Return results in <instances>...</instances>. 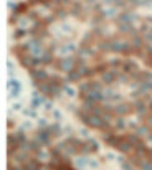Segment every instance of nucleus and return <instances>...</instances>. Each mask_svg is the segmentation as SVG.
I'll use <instances>...</instances> for the list:
<instances>
[{"mask_svg": "<svg viewBox=\"0 0 152 170\" xmlns=\"http://www.w3.org/2000/svg\"><path fill=\"white\" fill-rule=\"evenodd\" d=\"M137 134H141V136H145V134H147V129H145V127H139V129H137Z\"/></svg>", "mask_w": 152, "mask_h": 170, "instance_id": "423d86ee", "label": "nucleus"}, {"mask_svg": "<svg viewBox=\"0 0 152 170\" xmlns=\"http://www.w3.org/2000/svg\"><path fill=\"white\" fill-rule=\"evenodd\" d=\"M23 112H25V116L30 117V119H35V117H37V111H35V108H32V106L28 108V109H25Z\"/></svg>", "mask_w": 152, "mask_h": 170, "instance_id": "7ed1b4c3", "label": "nucleus"}, {"mask_svg": "<svg viewBox=\"0 0 152 170\" xmlns=\"http://www.w3.org/2000/svg\"><path fill=\"white\" fill-rule=\"evenodd\" d=\"M33 76H35V79H46V73L45 71H42V69H33Z\"/></svg>", "mask_w": 152, "mask_h": 170, "instance_id": "f03ea898", "label": "nucleus"}, {"mask_svg": "<svg viewBox=\"0 0 152 170\" xmlns=\"http://www.w3.org/2000/svg\"><path fill=\"white\" fill-rule=\"evenodd\" d=\"M141 168H142V170H152V162H149V160H145V162H142V165H141Z\"/></svg>", "mask_w": 152, "mask_h": 170, "instance_id": "20e7f679", "label": "nucleus"}, {"mask_svg": "<svg viewBox=\"0 0 152 170\" xmlns=\"http://www.w3.org/2000/svg\"><path fill=\"white\" fill-rule=\"evenodd\" d=\"M73 60L71 58H66V60H63L61 61V64H60V68L63 69V71H69V69H73Z\"/></svg>", "mask_w": 152, "mask_h": 170, "instance_id": "f257e3e1", "label": "nucleus"}, {"mask_svg": "<svg viewBox=\"0 0 152 170\" xmlns=\"http://www.w3.org/2000/svg\"><path fill=\"white\" fill-rule=\"evenodd\" d=\"M113 79H114V74H113V73H111V74H109V73L104 74V81H108V83H109V81H113Z\"/></svg>", "mask_w": 152, "mask_h": 170, "instance_id": "39448f33", "label": "nucleus"}]
</instances>
